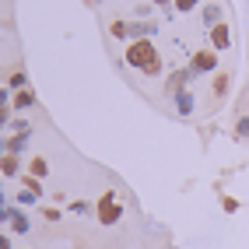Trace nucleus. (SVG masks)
<instances>
[{
    "label": "nucleus",
    "mask_w": 249,
    "mask_h": 249,
    "mask_svg": "<svg viewBox=\"0 0 249 249\" xmlns=\"http://www.w3.org/2000/svg\"><path fill=\"white\" fill-rule=\"evenodd\" d=\"M126 63L137 67L141 74H161V53L155 49L151 39H134L126 46Z\"/></svg>",
    "instance_id": "nucleus-1"
},
{
    "label": "nucleus",
    "mask_w": 249,
    "mask_h": 249,
    "mask_svg": "<svg viewBox=\"0 0 249 249\" xmlns=\"http://www.w3.org/2000/svg\"><path fill=\"white\" fill-rule=\"evenodd\" d=\"M95 214H98V225H116V221L123 218V207L116 204V193H112V190L98 196V207H95Z\"/></svg>",
    "instance_id": "nucleus-2"
},
{
    "label": "nucleus",
    "mask_w": 249,
    "mask_h": 249,
    "mask_svg": "<svg viewBox=\"0 0 249 249\" xmlns=\"http://www.w3.org/2000/svg\"><path fill=\"white\" fill-rule=\"evenodd\" d=\"M190 71H193V74H211V71H218V53H214V49H196V53L190 56Z\"/></svg>",
    "instance_id": "nucleus-3"
},
{
    "label": "nucleus",
    "mask_w": 249,
    "mask_h": 249,
    "mask_svg": "<svg viewBox=\"0 0 249 249\" xmlns=\"http://www.w3.org/2000/svg\"><path fill=\"white\" fill-rule=\"evenodd\" d=\"M228 46H231V28L221 21V25L211 28V49H214V53H221V49H228Z\"/></svg>",
    "instance_id": "nucleus-4"
},
{
    "label": "nucleus",
    "mask_w": 249,
    "mask_h": 249,
    "mask_svg": "<svg viewBox=\"0 0 249 249\" xmlns=\"http://www.w3.org/2000/svg\"><path fill=\"white\" fill-rule=\"evenodd\" d=\"M190 77H193L190 67H186V71H172V74H169V85H165V91H169L172 98L182 95V91H186V81H190Z\"/></svg>",
    "instance_id": "nucleus-5"
},
{
    "label": "nucleus",
    "mask_w": 249,
    "mask_h": 249,
    "mask_svg": "<svg viewBox=\"0 0 249 249\" xmlns=\"http://www.w3.org/2000/svg\"><path fill=\"white\" fill-rule=\"evenodd\" d=\"M155 32H158L155 21H130V42L134 39H151Z\"/></svg>",
    "instance_id": "nucleus-6"
},
{
    "label": "nucleus",
    "mask_w": 249,
    "mask_h": 249,
    "mask_svg": "<svg viewBox=\"0 0 249 249\" xmlns=\"http://www.w3.org/2000/svg\"><path fill=\"white\" fill-rule=\"evenodd\" d=\"M28 137H32V130H28V134H14V137H7L4 144H0V155H18L21 147L28 144Z\"/></svg>",
    "instance_id": "nucleus-7"
},
{
    "label": "nucleus",
    "mask_w": 249,
    "mask_h": 249,
    "mask_svg": "<svg viewBox=\"0 0 249 249\" xmlns=\"http://www.w3.org/2000/svg\"><path fill=\"white\" fill-rule=\"evenodd\" d=\"M7 221H11V231H14V235H25V231L32 228V225H28V218H25L18 207H7Z\"/></svg>",
    "instance_id": "nucleus-8"
},
{
    "label": "nucleus",
    "mask_w": 249,
    "mask_h": 249,
    "mask_svg": "<svg viewBox=\"0 0 249 249\" xmlns=\"http://www.w3.org/2000/svg\"><path fill=\"white\" fill-rule=\"evenodd\" d=\"M32 106H36V91H32V88L18 91V95H14V102H11V109H32Z\"/></svg>",
    "instance_id": "nucleus-9"
},
{
    "label": "nucleus",
    "mask_w": 249,
    "mask_h": 249,
    "mask_svg": "<svg viewBox=\"0 0 249 249\" xmlns=\"http://www.w3.org/2000/svg\"><path fill=\"white\" fill-rule=\"evenodd\" d=\"M176 112L186 120V116H193V95L190 91H182V95H176Z\"/></svg>",
    "instance_id": "nucleus-10"
},
{
    "label": "nucleus",
    "mask_w": 249,
    "mask_h": 249,
    "mask_svg": "<svg viewBox=\"0 0 249 249\" xmlns=\"http://www.w3.org/2000/svg\"><path fill=\"white\" fill-rule=\"evenodd\" d=\"M228 85H231V74H225V71L214 74V98H225L228 95Z\"/></svg>",
    "instance_id": "nucleus-11"
},
{
    "label": "nucleus",
    "mask_w": 249,
    "mask_h": 249,
    "mask_svg": "<svg viewBox=\"0 0 249 249\" xmlns=\"http://www.w3.org/2000/svg\"><path fill=\"white\" fill-rule=\"evenodd\" d=\"M0 172H4L7 179L18 176V155H0Z\"/></svg>",
    "instance_id": "nucleus-12"
},
{
    "label": "nucleus",
    "mask_w": 249,
    "mask_h": 249,
    "mask_svg": "<svg viewBox=\"0 0 249 249\" xmlns=\"http://www.w3.org/2000/svg\"><path fill=\"white\" fill-rule=\"evenodd\" d=\"M204 25H207V28L221 25V7H218V4H204Z\"/></svg>",
    "instance_id": "nucleus-13"
},
{
    "label": "nucleus",
    "mask_w": 249,
    "mask_h": 249,
    "mask_svg": "<svg viewBox=\"0 0 249 249\" xmlns=\"http://www.w3.org/2000/svg\"><path fill=\"white\" fill-rule=\"evenodd\" d=\"M46 172H49V161H46L42 155H36V158L28 161V176H36V179H42Z\"/></svg>",
    "instance_id": "nucleus-14"
},
{
    "label": "nucleus",
    "mask_w": 249,
    "mask_h": 249,
    "mask_svg": "<svg viewBox=\"0 0 249 249\" xmlns=\"http://www.w3.org/2000/svg\"><path fill=\"white\" fill-rule=\"evenodd\" d=\"M7 88H14V91H25V88H28V77H25L21 71H14V74L7 77Z\"/></svg>",
    "instance_id": "nucleus-15"
},
{
    "label": "nucleus",
    "mask_w": 249,
    "mask_h": 249,
    "mask_svg": "<svg viewBox=\"0 0 249 249\" xmlns=\"http://www.w3.org/2000/svg\"><path fill=\"white\" fill-rule=\"evenodd\" d=\"M109 36H112V39H130V25H126V21H112V25H109Z\"/></svg>",
    "instance_id": "nucleus-16"
},
{
    "label": "nucleus",
    "mask_w": 249,
    "mask_h": 249,
    "mask_svg": "<svg viewBox=\"0 0 249 249\" xmlns=\"http://www.w3.org/2000/svg\"><path fill=\"white\" fill-rule=\"evenodd\" d=\"M21 186H25L28 193H36V196H42V182H39L36 176H25V179H21Z\"/></svg>",
    "instance_id": "nucleus-17"
},
{
    "label": "nucleus",
    "mask_w": 249,
    "mask_h": 249,
    "mask_svg": "<svg viewBox=\"0 0 249 249\" xmlns=\"http://www.w3.org/2000/svg\"><path fill=\"white\" fill-rule=\"evenodd\" d=\"M235 137H249V116H239V120H235Z\"/></svg>",
    "instance_id": "nucleus-18"
},
{
    "label": "nucleus",
    "mask_w": 249,
    "mask_h": 249,
    "mask_svg": "<svg viewBox=\"0 0 249 249\" xmlns=\"http://www.w3.org/2000/svg\"><path fill=\"white\" fill-rule=\"evenodd\" d=\"M193 7H200V0H176V11H182V14L193 11Z\"/></svg>",
    "instance_id": "nucleus-19"
},
{
    "label": "nucleus",
    "mask_w": 249,
    "mask_h": 249,
    "mask_svg": "<svg viewBox=\"0 0 249 249\" xmlns=\"http://www.w3.org/2000/svg\"><path fill=\"white\" fill-rule=\"evenodd\" d=\"M221 207H225L228 214H235V211H239V200H235V196H221Z\"/></svg>",
    "instance_id": "nucleus-20"
},
{
    "label": "nucleus",
    "mask_w": 249,
    "mask_h": 249,
    "mask_svg": "<svg viewBox=\"0 0 249 249\" xmlns=\"http://www.w3.org/2000/svg\"><path fill=\"white\" fill-rule=\"evenodd\" d=\"M36 200H39V196H36V193H28V190L18 193V204H36Z\"/></svg>",
    "instance_id": "nucleus-21"
},
{
    "label": "nucleus",
    "mask_w": 249,
    "mask_h": 249,
    "mask_svg": "<svg viewBox=\"0 0 249 249\" xmlns=\"http://www.w3.org/2000/svg\"><path fill=\"white\" fill-rule=\"evenodd\" d=\"M42 214H46V221H60V211H56V207H46Z\"/></svg>",
    "instance_id": "nucleus-22"
},
{
    "label": "nucleus",
    "mask_w": 249,
    "mask_h": 249,
    "mask_svg": "<svg viewBox=\"0 0 249 249\" xmlns=\"http://www.w3.org/2000/svg\"><path fill=\"white\" fill-rule=\"evenodd\" d=\"M0 249H14V246H11V235H7V231H0Z\"/></svg>",
    "instance_id": "nucleus-23"
},
{
    "label": "nucleus",
    "mask_w": 249,
    "mask_h": 249,
    "mask_svg": "<svg viewBox=\"0 0 249 249\" xmlns=\"http://www.w3.org/2000/svg\"><path fill=\"white\" fill-rule=\"evenodd\" d=\"M7 116H11V112H7V106H0V126L7 123Z\"/></svg>",
    "instance_id": "nucleus-24"
},
{
    "label": "nucleus",
    "mask_w": 249,
    "mask_h": 249,
    "mask_svg": "<svg viewBox=\"0 0 249 249\" xmlns=\"http://www.w3.org/2000/svg\"><path fill=\"white\" fill-rule=\"evenodd\" d=\"M151 4H158V7H169V4H176V0H151Z\"/></svg>",
    "instance_id": "nucleus-25"
},
{
    "label": "nucleus",
    "mask_w": 249,
    "mask_h": 249,
    "mask_svg": "<svg viewBox=\"0 0 249 249\" xmlns=\"http://www.w3.org/2000/svg\"><path fill=\"white\" fill-rule=\"evenodd\" d=\"M0 106H7V91L4 88H0Z\"/></svg>",
    "instance_id": "nucleus-26"
}]
</instances>
